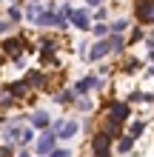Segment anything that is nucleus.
<instances>
[{
	"label": "nucleus",
	"mask_w": 154,
	"mask_h": 157,
	"mask_svg": "<svg viewBox=\"0 0 154 157\" xmlns=\"http://www.w3.org/2000/svg\"><path fill=\"white\" fill-rule=\"evenodd\" d=\"M17 157H32V154H29V151H20V154H17Z\"/></svg>",
	"instance_id": "25"
},
{
	"label": "nucleus",
	"mask_w": 154,
	"mask_h": 157,
	"mask_svg": "<svg viewBox=\"0 0 154 157\" xmlns=\"http://www.w3.org/2000/svg\"><path fill=\"white\" fill-rule=\"evenodd\" d=\"M143 128H146V123H143V120H134V123H131V137L143 134Z\"/></svg>",
	"instance_id": "17"
},
{
	"label": "nucleus",
	"mask_w": 154,
	"mask_h": 157,
	"mask_svg": "<svg viewBox=\"0 0 154 157\" xmlns=\"http://www.w3.org/2000/svg\"><path fill=\"white\" fill-rule=\"evenodd\" d=\"M108 52H111L108 40H100V43H94V46H92V52H88V60H100V57H106Z\"/></svg>",
	"instance_id": "6"
},
{
	"label": "nucleus",
	"mask_w": 154,
	"mask_h": 157,
	"mask_svg": "<svg viewBox=\"0 0 154 157\" xmlns=\"http://www.w3.org/2000/svg\"><path fill=\"white\" fill-rule=\"evenodd\" d=\"M137 17L143 23H154V0H137Z\"/></svg>",
	"instance_id": "3"
},
{
	"label": "nucleus",
	"mask_w": 154,
	"mask_h": 157,
	"mask_svg": "<svg viewBox=\"0 0 154 157\" xmlns=\"http://www.w3.org/2000/svg\"><path fill=\"white\" fill-rule=\"evenodd\" d=\"M26 89H29V83L20 80V83H14V86H9V94H12V97H23V91H26Z\"/></svg>",
	"instance_id": "11"
},
{
	"label": "nucleus",
	"mask_w": 154,
	"mask_h": 157,
	"mask_svg": "<svg viewBox=\"0 0 154 157\" xmlns=\"http://www.w3.org/2000/svg\"><path fill=\"white\" fill-rule=\"evenodd\" d=\"M66 20L74 26V29H88V12L86 9H71L66 14Z\"/></svg>",
	"instance_id": "1"
},
{
	"label": "nucleus",
	"mask_w": 154,
	"mask_h": 157,
	"mask_svg": "<svg viewBox=\"0 0 154 157\" xmlns=\"http://www.w3.org/2000/svg\"><path fill=\"white\" fill-rule=\"evenodd\" d=\"M32 126L34 128H49V114L46 112H34L32 114Z\"/></svg>",
	"instance_id": "8"
},
{
	"label": "nucleus",
	"mask_w": 154,
	"mask_h": 157,
	"mask_svg": "<svg viewBox=\"0 0 154 157\" xmlns=\"http://www.w3.org/2000/svg\"><path fill=\"white\" fill-rule=\"evenodd\" d=\"M108 46H111V49H117V52H120L123 46H126V40H123V37H117V34H114V37L108 40Z\"/></svg>",
	"instance_id": "18"
},
{
	"label": "nucleus",
	"mask_w": 154,
	"mask_h": 157,
	"mask_svg": "<svg viewBox=\"0 0 154 157\" xmlns=\"http://www.w3.org/2000/svg\"><path fill=\"white\" fill-rule=\"evenodd\" d=\"M34 140V132H32V128H20V132H17V143H20V146H29Z\"/></svg>",
	"instance_id": "10"
},
{
	"label": "nucleus",
	"mask_w": 154,
	"mask_h": 157,
	"mask_svg": "<svg viewBox=\"0 0 154 157\" xmlns=\"http://www.w3.org/2000/svg\"><path fill=\"white\" fill-rule=\"evenodd\" d=\"M108 140H111V137H108L106 132L94 137V143H92V146H94V154H97V157H108Z\"/></svg>",
	"instance_id": "5"
},
{
	"label": "nucleus",
	"mask_w": 154,
	"mask_h": 157,
	"mask_svg": "<svg viewBox=\"0 0 154 157\" xmlns=\"http://www.w3.org/2000/svg\"><path fill=\"white\" fill-rule=\"evenodd\" d=\"M77 120H66V123H60V128H57V140H71V137L77 134Z\"/></svg>",
	"instance_id": "4"
},
{
	"label": "nucleus",
	"mask_w": 154,
	"mask_h": 157,
	"mask_svg": "<svg viewBox=\"0 0 154 157\" xmlns=\"http://www.w3.org/2000/svg\"><path fill=\"white\" fill-rule=\"evenodd\" d=\"M126 29H129V20H114L111 26H108V32H114V34H123Z\"/></svg>",
	"instance_id": "12"
},
{
	"label": "nucleus",
	"mask_w": 154,
	"mask_h": 157,
	"mask_svg": "<svg viewBox=\"0 0 154 157\" xmlns=\"http://www.w3.org/2000/svg\"><path fill=\"white\" fill-rule=\"evenodd\" d=\"M92 32H94V37H106V34H108V26L106 23H97V26H92Z\"/></svg>",
	"instance_id": "16"
},
{
	"label": "nucleus",
	"mask_w": 154,
	"mask_h": 157,
	"mask_svg": "<svg viewBox=\"0 0 154 157\" xmlns=\"http://www.w3.org/2000/svg\"><path fill=\"white\" fill-rule=\"evenodd\" d=\"M129 117V103H114L111 106V123H123Z\"/></svg>",
	"instance_id": "7"
},
{
	"label": "nucleus",
	"mask_w": 154,
	"mask_h": 157,
	"mask_svg": "<svg viewBox=\"0 0 154 157\" xmlns=\"http://www.w3.org/2000/svg\"><path fill=\"white\" fill-rule=\"evenodd\" d=\"M86 3H88V6H100V0H86Z\"/></svg>",
	"instance_id": "24"
},
{
	"label": "nucleus",
	"mask_w": 154,
	"mask_h": 157,
	"mask_svg": "<svg viewBox=\"0 0 154 157\" xmlns=\"http://www.w3.org/2000/svg\"><path fill=\"white\" fill-rule=\"evenodd\" d=\"M12 32V20H0V34H9Z\"/></svg>",
	"instance_id": "20"
},
{
	"label": "nucleus",
	"mask_w": 154,
	"mask_h": 157,
	"mask_svg": "<svg viewBox=\"0 0 154 157\" xmlns=\"http://www.w3.org/2000/svg\"><path fill=\"white\" fill-rule=\"evenodd\" d=\"M131 146H134V137H131V134H126L123 140H120V146H117V151H123V154H126V151H131Z\"/></svg>",
	"instance_id": "13"
},
{
	"label": "nucleus",
	"mask_w": 154,
	"mask_h": 157,
	"mask_svg": "<svg viewBox=\"0 0 154 157\" xmlns=\"http://www.w3.org/2000/svg\"><path fill=\"white\" fill-rule=\"evenodd\" d=\"M54 146H57V132L51 128V132H46V134L37 140V154H49Z\"/></svg>",
	"instance_id": "2"
},
{
	"label": "nucleus",
	"mask_w": 154,
	"mask_h": 157,
	"mask_svg": "<svg viewBox=\"0 0 154 157\" xmlns=\"http://www.w3.org/2000/svg\"><path fill=\"white\" fill-rule=\"evenodd\" d=\"M20 17H23V14H20V9H14V6L9 9V20H20Z\"/></svg>",
	"instance_id": "23"
},
{
	"label": "nucleus",
	"mask_w": 154,
	"mask_h": 157,
	"mask_svg": "<svg viewBox=\"0 0 154 157\" xmlns=\"http://www.w3.org/2000/svg\"><path fill=\"white\" fill-rule=\"evenodd\" d=\"M54 52V40H43V54H51Z\"/></svg>",
	"instance_id": "22"
},
{
	"label": "nucleus",
	"mask_w": 154,
	"mask_h": 157,
	"mask_svg": "<svg viewBox=\"0 0 154 157\" xmlns=\"http://www.w3.org/2000/svg\"><path fill=\"white\" fill-rule=\"evenodd\" d=\"M37 14H40V6H34V3H32V6H26V17H29L32 23L37 20Z\"/></svg>",
	"instance_id": "15"
},
{
	"label": "nucleus",
	"mask_w": 154,
	"mask_h": 157,
	"mask_svg": "<svg viewBox=\"0 0 154 157\" xmlns=\"http://www.w3.org/2000/svg\"><path fill=\"white\" fill-rule=\"evenodd\" d=\"M86 91H92V80H88V77L80 80L77 86H74V94H86Z\"/></svg>",
	"instance_id": "14"
},
{
	"label": "nucleus",
	"mask_w": 154,
	"mask_h": 157,
	"mask_svg": "<svg viewBox=\"0 0 154 157\" xmlns=\"http://www.w3.org/2000/svg\"><path fill=\"white\" fill-rule=\"evenodd\" d=\"M20 49H23V40H6L3 43V52L6 54H20Z\"/></svg>",
	"instance_id": "9"
},
{
	"label": "nucleus",
	"mask_w": 154,
	"mask_h": 157,
	"mask_svg": "<svg viewBox=\"0 0 154 157\" xmlns=\"http://www.w3.org/2000/svg\"><path fill=\"white\" fill-rule=\"evenodd\" d=\"M29 83H32V86H37V83H43V75H37V71H32V75H29Z\"/></svg>",
	"instance_id": "21"
},
{
	"label": "nucleus",
	"mask_w": 154,
	"mask_h": 157,
	"mask_svg": "<svg viewBox=\"0 0 154 157\" xmlns=\"http://www.w3.org/2000/svg\"><path fill=\"white\" fill-rule=\"evenodd\" d=\"M49 157H71V151H69V149H51Z\"/></svg>",
	"instance_id": "19"
}]
</instances>
